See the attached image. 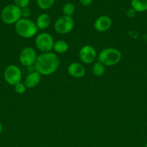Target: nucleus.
<instances>
[{
  "label": "nucleus",
  "instance_id": "19",
  "mask_svg": "<svg viewBox=\"0 0 147 147\" xmlns=\"http://www.w3.org/2000/svg\"><path fill=\"white\" fill-rule=\"evenodd\" d=\"M14 87L15 92L18 94H23V93H25L26 90H27V87L24 85V83H22V82H20L17 84H16Z\"/></svg>",
  "mask_w": 147,
  "mask_h": 147
},
{
  "label": "nucleus",
  "instance_id": "8",
  "mask_svg": "<svg viewBox=\"0 0 147 147\" xmlns=\"http://www.w3.org/2000/svg\"><path fill=\"white\" fill-rule=\"evenodd\" d=\"M37 57V53L33 47H26L20 52L19 60L24 67H32L34 66Z\"/></svg>",
  "mask_w": 147,
  "mask_h": 147
},
{
  "label": "nucleus",
  "instance_id": "6",
  "mask_svg": "<svg viewBox=\"0 0 147 147\" xmlns=\"http://www.w3.org/2000/svg\"><path fill=\"white\" fill-rule=\"evenodd\" d=\"M74 27V21L71 17L61 16L54 23V30L58 34H66L70 32Z\"/></svg>",
  "mask_w": 147,
  "mask_h": 147
},
{
  "label": "nucleus",
  "instance_id": "10",
  "mask_svg": "<svg viewBox=\"0 0 147 147\" xmlns=\"http://www.w3.org/2000/svg\"><path fill=\"white\" fill-rule=\"evenodd\" d=\"M112 26V20L108 16H100L95 21L94 28L99 32H104L109 30Z\"/></svg>",
  "mask_w": 147,
  "mask_h": 147
},
{
  "label": "nucleus",
  "instance_id": "14",
  "mask_svg": "<svg viewBox=\"0 0 147 147\" xmlns=\"http://www.w3.org/2000/svg\"><path fill=\"white\" fill-rule=\"evenodd\" d=\"M131 8L136 12L147 11V0H131Z\"/></svg>",
  "mask_w": 147,
  "mask_h": 147
},
{
  "label": "nucleus",
  "instance_id": "17",
  "mask_svg": "<svg viewBox=\"0 0 147 147\" xmlns=\"http://www.w3.org/2000/svg\"><path fill=\"white\" fill-rule=\"evenodd\" d=\"M75 11V7L74 4L71 2L66 3L63 7V15L68 16V17H71Z\"/></svg>",
  "mask_w": 147,
  "mask_h": 147
},
{
  "label": "nucleus",
  "instance_id": "4",
  "mask_svg": "<svg viewBox=\"0 0 147 147\" xmlns=\"http://www.w3.org/2000/svg\"><path fill=\"white\" fill-rule=\"evenodd\" d=\"M1 17L5 24H16L22 18L21 9L14 4L6 6L1 11Z\"/></svg>",
  "mask_w": 147,
  "mask_h": 147
},
{
  "label": "nucleus",
  "instance_id": "16",
  "mask_svg": "<svg viewBox=\"0 0 147 147\" xmlns=\"http://www.w3.org/2000/svg\"><path fill=\"white\" fill-rule=\"evenodd\" d=\"M92 73L97 77H101L105 73V66L99 62H95L92 65Z\"/></svg>",
  "mask_w": 147,
  "mask_h": 147
},
{
  "label": "nucleus",
  "instance_id": "5",
  "mask_svg": "<svg viewBox=\"0 0 147 147\" xmlns=\"http://www.w3.org/2000/svg\"><path fill=\"white\" fill-rule=\"evenodd\" d=\"M35 43L37 50L44 53H49L53 50L55 42L51 34L48 32H42L37 34Z\"/></svg>",
  "mask_w": 147,
  "mask_h": 147
},
{
  "label": "nucleus",
  "instance_id": "12",
  "mask_svg": "<svg viewBox=\"0 0 147 147\" xmlns=\"http://www.w3.org/2000/svg\"><path fill=\"white\" fill-rule=\"evenodd\" d=\"M40 79H41V75L35 70L34 72H31L26 76L24 83L27 88H33L38 86L40 82Z\"/></svg>",
  "mask_w": 147,
  "mask_h": 147
},
{
  "label": "nucleus",
  "instance_id": "21",
  "mask_svg": "<svg viewBox=\"0 0 147 147\" xmlns=\"http://www.w3.org/2000/svg\"><path fill=\"white\" fill-rule=\"evenodd\" d=\"M30 14H31V10L28 7L21 9V16L22 18L28 19Z\"/></svg>",
  "mask_w": 147,
  "mask_h": 147
},
{
  "label": "nucleus",
  "instance_id": "23",
  "mask_svg": "<svg viewBox=\"0 0 147 147\" xmlns=\"http://www.w3.org/2000/svg\"><path fill=\"white\" fill-rule=\"evenodd\" d=\"M93 0H79L81 4L83 6H89L92 4Z\"/></svg>",
  "mask_w": 147,
  "mask_h": 147
},
{
  "label": "nucleus",
  "instance_id": "9",
  "mask_svg": "<svg viewBox=\"0 0 147 147\" xmlns=\"http://www.w3.org/2000/svg\"><path fill=\"white\" fill-rule=\"evenodd\" d=\"M79 55L81 61L85 64H91L95 63V60L97 57L96 50L93 46L90 45H86L81 47Z\"/></svg>",
  "mask_w": 147,
  "mask_h": 147
},
{
  "label": "nucleus",
  "instance_id": "18",
  "mask_svg": "<svg viewBox=\"0 0 147 147\" xmlns=\"http://www.w3.org/2000/svg\"><path fill=\"white\" fill-rule=\"evenodd\" d=\"M55 0H37V4L41 9H48L54 4Z\"/></svg>",
  "mask_w": 147,
  "mask_h": 147
},
{
  "label": "nucleus",
  "instance_id": "25",
  "mask_svg": "<svg viewBox=\"0 0 147 147\" xmlns=\"http://www.w3.org/2000/svg\"><path fill=\"white\" fill-rule=\"evenodd\" d=\"M144 147H147V142L145 144V145H144Z\"/></svg>",
  "mask_w": 147,
  "mask_h": 147
},
{
  "label": "nucleus",
  "instance_id": "3",
  "mask_svg": "<svg viewBox=\"0 0 147 147\" xmlns=\"http://www.w3.org/2000/svg\"><path fill=\"white\" fill-rule=\"evenodd\" d=\"M15 31L17 34L23 38H31L36 35L38 28L35 22L26 18H21L15 24Z\"/></svg>",
  "mask_w": 147,
  "mask_h": 147
},
{
  "label": "nucleus",
  "instance_id": "15",
  "mask_svg": "<svg viewBox=\"0 0 147 147\" xmlns=\"http://www.w3.org/2000/svg\"><path fill=\"white\" fill-rule=\"evenodd\" d=\"M53 50L58 54H64L69 50V45L64 40H58L55 42L53 45Z\"/></svg>",
  "mask_w": 147,
  "mask_h": 147
},
{
  "label": "nucleus",
  "instance_id": "20",
  "mask_svg": "<svg viewBox=\"0 0 147 147\" xmlns=\"http://www.w3.org/2000/svg\"><path fill=\"white\" fill-rule=\"evenodd\" d=\"M30 0H14V4L20 9L28 7Z\"/></svg>",
  "mask_w": 147,
  "mask_h": 147
},
{
  "label": "nucleus",
  "instance_id": "2",
  "mask_svg": "<svg viewBox=\"0 0 147 147\" xmlns=\"http://www.w3.org/2000/svg\"><path fill=\"white\" fill-rule=\"evenodd\" d=\"M122 58V55L119 50L114 47L105 48L99 52L97 55L98 62L105 66H113L118 64Z\"/></svg>",
  "mask_w": 147,
  "mask_h": 147
},
{
  "label": "nucleus",
  "instance_id": "11",
  "mask_svg": "<svg viewBox=\"0 0 147 147\" xmlns=\"http://www.w3.org/2000/svg\"><path fill=\"white\" fill-rule=\"evenodd\" d=\"M68 73L70 76L74 78H81L84 77L86 73V69L84 65L77 62L71 63L67 68Z\"/></svg>",
  "mask_w": 147,
  "mask_h": 147
},
{
  "label": "nucleus",
  "instance_id": "7",
  "mask_svg": "<svg viewBox=\"0 0 147 147\" xmlns=\"http://www.w3.org/2000/svg\"><path fill=\"white\" fill-rule=\"evenodd\" d=\"M4 80L8 84L11 86H15L21 82L22 71L19 67L15 65H10L7 66L4 73Z\"/></svg>",
  "mask_w": 147,
  "mask_h": 147
},
{
  "label": "nucleus",
  "instance_id": "22",
  "mask_svg": "<svg viewBox=\"0 0 147 147\" xmlns=\"http://www.w3.org/2000/svg\"><path fill=\"white\" fill-rule=\"evenodd\" d=\"M135 13H136V11L133 8L128 9L126 11V14L128 17H133L135 15Z\"/></svg>",
  "mask_w": 147,
  "mask_h": 147
},
{
  "label": "nucleus",
  "instance_id": "1",
  "mask_svg": "<svg viewBox=\"0 0 147 147\" xmlns=\"http://www.w3.org/2000/svg\"><path fill=\"white\" fill-rule=\"evenodd\" d=\"M60 60L54 53H44L37 56L34 69L41 76H50L59 69Z\"/></svg>",
  "mask_w": 147,
  "mask_h": 147
},
{
  "label": "nucleus",
  "instance_id": "24",
  "mask_svg": "<svg viewBox=\"0 0 147 147\" xmlns=\"http://www.w3.org/2000/svg\"><path fill=\"white\" fill-rule=\"evenodd\" d=\"M1 131H2V125L0 123V134L1 133Z\"/></svg>",
  "mask_w": 147,
  "mask_h": 147
},
{
  "label": "nucleus",
  "instance_id": "13",
  "mask_svg": "<svg viewBox=\"0 0 147 147\" xmlns=\"http://www.w3.org/2000/svg\"><path fill=\"white\" fill-rule=\"evenodd\" d=\"M51 22L50 17L48 14H41L36 19L35 24L38 30H45L50 26Z\"/></svg>",
  "mask_w": 147,
  "mask_h": 147
}]
</instances>
